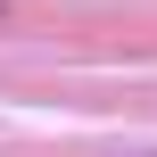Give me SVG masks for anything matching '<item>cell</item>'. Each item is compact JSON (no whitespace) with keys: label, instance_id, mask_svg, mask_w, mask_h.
I'll use <instances>...</instances> for the list:
<instances>
[{"label":"cell","instance_id":"obj_1","mask_svg":"<svg viewBox=\"0 0 157 157\" xmlns=\"http://www.w3.org/2000/svg\"><path fill=\"white\" fill-rule=\"evenodd\" d=\"M116 157H157V149H116Z\"/></svg>","mask_w":157,"mask_h":157},{"label":"cell","instance_id":"obj_2","mask_svg":"<svg viewBox=\"0 0 157 157\" xmlns=\"http://www.w3.org/2000/svg\"><path fill=\"white\" fill-rule=\"evenodd\" d=\"M0 25H8V0H0Z\"/></svg>","mask_w":157,"mask_h":157}]
</instances>
